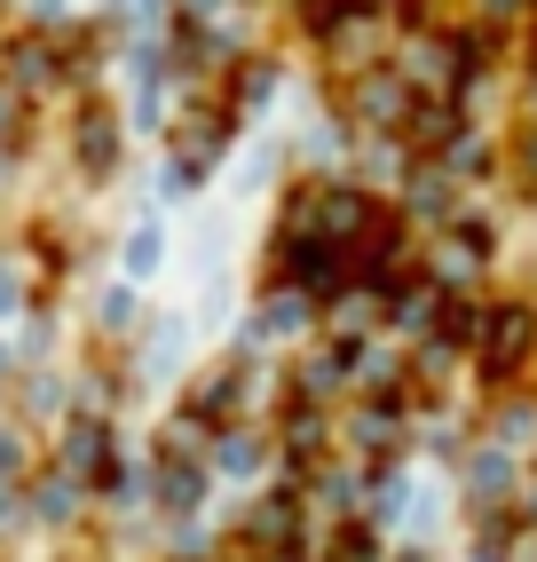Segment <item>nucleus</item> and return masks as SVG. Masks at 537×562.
Here are the masks:
<instances>
[{
  "instance_id": "obj_1",
  "label": "nucleus",
  "mask_w": 537,
  "mask_h": 562,
  "mask_svg": "<svg viewBox=\"0 0 537 562\" xmlns=\"http://www.w3.org/2000/svg\"><path fill=\"white\" fill-rule=\"evenodd\" d=\"M64 483H111V428L95 412L64 428Z\"/></svg>"
},
{
  "instance_id": "obj_2",
  "label": "nucleus",
  "mask_w": 537,
  "mask_h": 562,
  "mask_svg": "<svg viewBox=\"0 0 537 562\" xmlns=\"http://www.w3.org/2000/svg\"><path fill=\"white\" fill-rule=\"evenodd\" d=\"M229 143V103H198V111H182L174 120V151H182V175H198L214 151Z\"/></svg>"
},
{
  "instance_id": "obj_3",
  "label": "nucleus",
  "mask_w": 537,
  "mask_h": 562,
  "mask_svg": "<svg viewBox=\"0 0 537 562\" xmlns=\"http://www.w3.org/2000/svg\"><path fill=\"white\" fill-rule=\"evenodd\" d=\"M529 310H498L490 325H482V372H490V381H498V372H514L522 357H529Z\"/></svg>"
},
{
  "instance_id": "obj_4",
  "label": "nucleus",
  "mask_w": 537,
  "mask_h": 562,
  "mask_svg": "<svg viewBox=\"0 0 537 562\" xmlns=\"http://www.w3.org/2000/svg\"><path fill=\"white\" fill-rule=\"evenodd\" d=\"M111 159H119V127H111L103 111H80V167H88V175H103Z\"/></svg>"
},
{
  "instance_id": "obj_5",
  "label": "nucleus",
  "mask_w": 537,
  "mask_h": 562,
  "mask_svg": "<svg viewBox=\"0 0 537 562\" xmlns=\"http://www.w3.org/2000/svg\"><path fill=\"white\" fill-rule=\"evenodd\" d=\"M356 111H364V120H379V127H396L403 111H411V95H403V80H364Z\"/></svg>"
},
{
  "instance_id": "obj_6",
  "label": "nucleus",
  "mask_w": 537,
  "mask_h": 562,
  "mask_svg": "<svg viewBox=\"0 0 537 562\" xmlns=\"http://www.w3.org/2000/svg\"><path fill=\"white\" fill-rule=\"evenodd\" d=\"M190 412L214 428V420H229L238 412V372H214V381H198V396H190Z\"/></svg>"
},
{
  "instance_id": "obj_7",
  "label": "nucleus",
  "mask_w": 537,
  "mask_h": 562,
  "mask_svg": "<svg viewBox=\"0 0 537 562\" xmlns=\"http://www.w3.org/2000/svg\"><path fill=\"white\" fill-rule=\"evenodd\" d=\"M159 507H174V515L198 507V468H190V460H167L159 468Z\"/></svg>"
},
{
  "instance_id": "obj_8",
  "label": "nucleus",
  "mask_w": 537,
  "mask_h": 562,
  "mask_svg": "<svg viewBox=\"0 0 537 562\" xmlns=\"http://www.w3.org/2000/svg\"><path fill=\"white\" fill-rule=\"evenodd\" d=\"M490 562H537V522H522L514 539H490Z\"/></svg>"
},
{
  "instance_id": "obj_9",
  "label": "nucleus",
  "mask_w": 537,
  "mask_h": 562,
  "mask_svg": "<svg viewBox=\"0 0 537 562\" xmlns=\"http://www.w3.org/2000/svg\"><path fill=\"white\" fill-rule=\"evenodd\" d=\"M285 443H293V452H317V443H324V420H317V412H300V420L285 428Z\"/></svg>"
},
{
  "instance_id": "obj_10",
  "label": "nucleus",
  "mask_w": 537,
  "mask_h": 562,
  "mask_svg": "<svg viewBox=\"0 0 537 562\" xmlns=\"http://www.w3.org/2000/svg\"><path fill=\"white\" fill-rule=\"evenodd\" d=\"M332 562H372V531H356V522H349L340 547H332Z\"/></svg>"
},
{
  "instance_id": "obj_11",
  "label": "nucleus",
  "mask_w": 537,
  "mask_h": 562,
  "mask_svg": "<svg viewBox=\"0 0 537 562\" xmlns=\"http://www.w3.org/2000/svg\"><path fill=\"white\" fill-rule=\"evenodd\" d=\"M16 468H24V452H16V443H9V436H0V483H9Z\"/></svg>"
}]
</instances>
